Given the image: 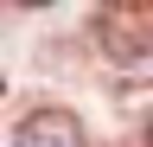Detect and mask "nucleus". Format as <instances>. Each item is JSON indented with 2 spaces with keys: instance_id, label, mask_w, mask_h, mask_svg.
<instances>
[{
  "instance_id": "1",
  "label": "nucleus",
  "mask_w": 153,
  "mask_h": 147,
  "mask_svg": "<svg viewBox=\"0 0 153 147\" xmlns=\"http://www.w3.org/2000/svg\"><path fill=\"white\" fill-rule=\"evenodd\" d=\"M13 147H83V128H76V115H64V109H45V115H32L13 134Z\"/></svg>"
},
{
  "instance_id": "2",
  "label": "nucleus",
  "mask_w": 153,
  "mask_h": 147,
  "mask_svg": "<svg viewBox=\"0 0 153 147\" xmlns=\"http://www.w3.org/2000/svg\"><path fill=\"white\" fill-rule=\"evenodd\" d=\"M26 7H51V0H26Z\"/></svg>"
},
{
  "instance_id": "3",
  "label": "nucleus",
  "mask_w": 153,
  "mask_h": 147,
  "mask_svg": "<svg viewBox=\"0 0 153 147\" xmlns=\"http://www.w3.org/2000/svg\"><path fill=\"white\" fill-rule=\"evenodd\" d=\"M147 147H153V128H147Z\"/></svg>"
}]
</instances>
